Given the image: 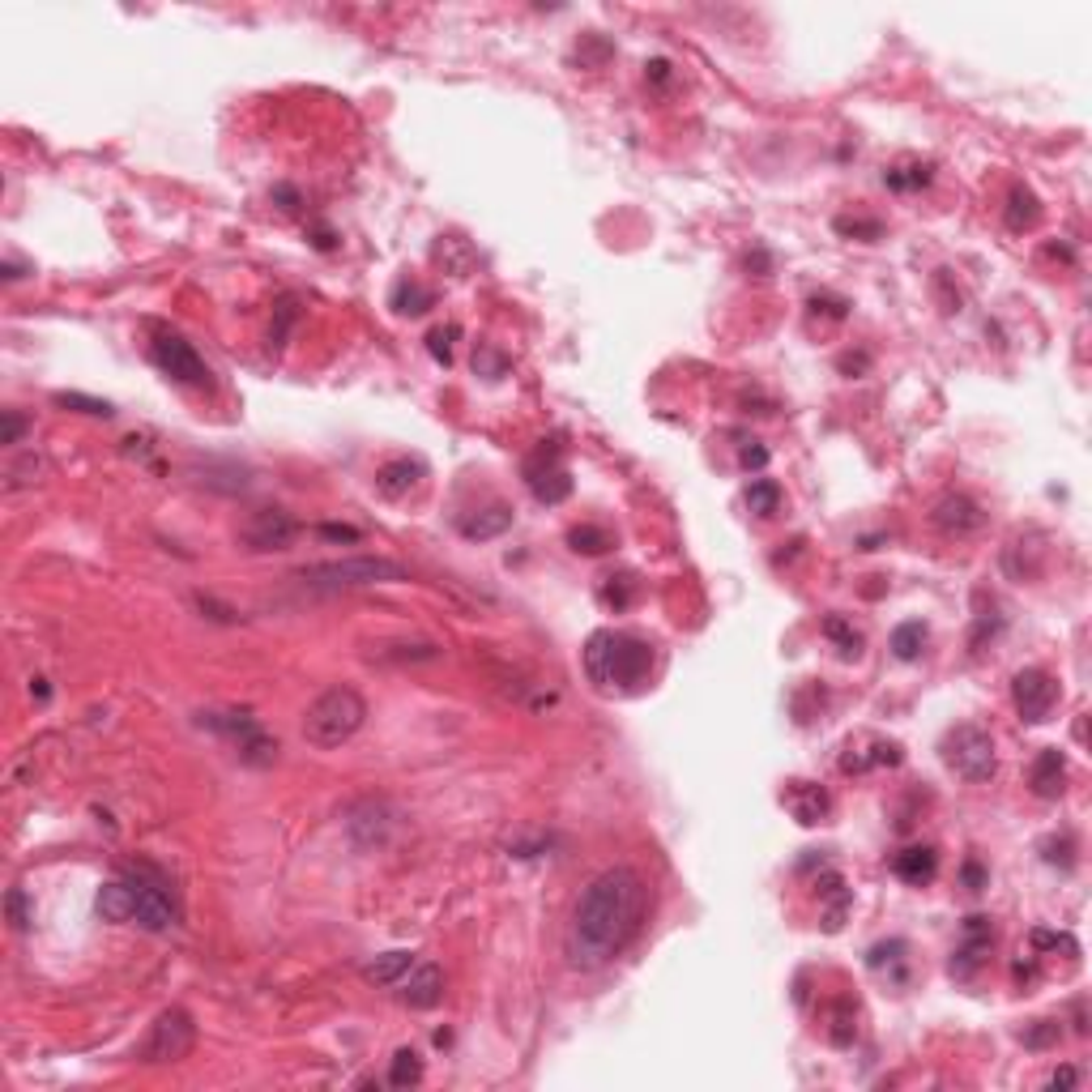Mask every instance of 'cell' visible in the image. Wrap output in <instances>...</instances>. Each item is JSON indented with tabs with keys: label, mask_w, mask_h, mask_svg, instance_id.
I'll return each mask as SVG.
<instances>
[{
	"label": "cell",
	"mask_w": 1092,
	"mask_h": 1092,
	"mask_svg": "<svg viewBox=\"0 0 1092 1092\" xmlns=\"http://www.w3.org/2000/svg\"><path fill=\"white\" fill-rule=\"evenodd\" d=\"M129 883H132V922L150 935H163V930L180 926V905H176V892L163 870L154 866H129Z\"/></svg>",
	"instance_id": "5b68a950"
},
{
	"label": "cell",
	"mask_w": 1092,
	"mask_h": 1092,
	"mask_svg": "<svg viewBox=\"0 0 1092 1092\" xmlns=\"http://www.w3.org/2000/svg\"><path fill=\"white\" fill-rule=\"evenodd\" d=\"M0 274H5V282H18V278H22V265H14V261H5V269H0Z\"/></svg>",
	"instance_id": "f5cc1de1"
},
{
	"label": "cell",
	"mask_w": 1092,
	"mask_h": 1092,
	"mask_svg": "<svg viewBox=\"0 0 1092 1092\" xmlns=\"http://www.w3.org/2000/svg\"><path fill=\"white\" fill-rule=\"evenodd\" d=\"M824 636H828V641H837V645H841V653H845V657H858V653H862V636H858V632H854L841 615H828V619H824Z\"/></svg>",
	"instance_id": "d6a6232c"
},
{
	"label": "cell",
	"mask_w": 1092,
	"mask_h": 1092,
	"mask_svg": "<svg viewBox=\"0 0 1092 1092\" xmlns=\"http://www.w3.org/2000/svg\"><path fill=\"white\" fill-rule=\"evenodd\" d=\"M653 670V645L632 632L602 628L585 641V674L602 692H636Z\"/></svg>",
	"instance_id": "7a4b0ae2"
},
{
	"label": "cell",
	"mask_w": 1092,
	"mask_h": 1092,
	"mask_svg": "<svg viewBox=\"0 0 1092 1092\" xmlns=\"http://www.w3.org/2000/svg\"><path fill=\"white\" fill-rule=\"evenodd\" d=\"M568 546L576 555H606L615 546V534L602 530V525H576V530H568Z\"/></svg>",
	"instance_id": "83f0119b"
},
{
	"label": "cell",
	"mask_w": 1092,
	"mask_h": 1092,
	"mask_svg": "<svg viewBox=\"0 0 1092 1092\" xmlns=\"http://www.w3.org/2000/svg\"><path fill=\"white\" fill-rule=\"evenodd\" d=\"M1041 1028H1033V1033H1024V1046H1033V1050H1041V1046H1050V1041H1059V1024L1054 1020H1037Z\"/></svg>",
	"instance_id": "ee69618b"
},
{
	"label": "cell",
	"mask_w": 1092,
	"mask_h": 1092,
	"mask_svg": "<svg viewBox=\"0 0 1092 1092\" xmlns=\"http://www.w3.org/2000/svg\"><path fill=\"white\" fill-rule=\"evenodd\" d=\"M410 968H414V952H385L363 968V977L372 981V986H401V977H406Z\"/></svg>",
	"instance_id": "cb8c5ba5"
},
{
	"label": "cell",
	"mask_w": 1092,
	"mask_h": 1092,
	"mask_svg": "<svg viewBox=\"0 0 1092 1092\" xmlns=\"http://www.w3.org/2000/svg\"><path fill=\"white\" fill-rule=\"evenodd\" d=\"M1012 701H1015V713H1020L1024 721L1041 726V721H1050L1054 704H1059V683H1054V674L1028 666L1012 679Z\"/></svg>",
	"instance_id": "30bf717a"
},
{
	"label": "cell",
	"mask_w": 1092,
	"mask_h": 1092,
	"mask_svg": "<svg viewBox=\"0 0 1092 1092\" xmlns=\"http://www.w3.org/2000/svg\"><path fill=\"white\" fill-rule=\"evenodd\" d=\"M419 1079H423V1059H419V1050L401 1046L397 1054H392V1063H389V1084H392V1088H410V1084H419Z\"/></svg>",
	"instance_id": "f546056e"
},
{
	"label": "cell",
	"mask_w": 1092,
	"mask_h": 1092,
	"mask_svg": "<svg viewBox=\"0 0 1092 1092\" xmlns=\"http://www.w3.org/2000/svg\"><path fill=\"white\" fill-rule=\"evenodd\" d=\"M883 183H888V188H897V192L926 188V183H930V167L926 163L922 167H892L888 176H883Z\"/></svg>",
	"instance_id": "e575fe53"
},
{
	"label": "cell",
	"mask_w": 1092,
	"mask_h": 1092,
	"mask_svg": "<svg viewBox=\"0 0 1092 1092\" xmlns=\"http://www.w3.org/2000/svg\"><path fill=\"white\" fill-rule=\"evenodd\" d=\"M60 406H78L81 414H94V419H112V406L98 397H81V392H56Z\"/></svg>",
	"instance_id": "74e56055"
},
{
	"label": "cell",
	"mask_w": 1092,
	"mask_h": 1092,
	"mask_svg": "<svg viewBox=\"0 0 1092 1092\" xmlns=\"http://www.w3.org/2000/svg\"><path fill=\"white\" fill-rule=\"evenodd\" d=\"M294 534H299V525H294L290 512L261 508V512H252V521L239 530V543L248 550H286L294 543Z\"/></svg>",
	"instance_id": "8fae6325"
},
{
	"label": "cell",
	"mask_w": 1092,
	"mask_h": 1092,
	"mask_svg": "<svg viewBox=\"0 0 1092 1092\" xmlns=\"http://www.w3.org/2000/svg\"><path fill=\"white\" fill-rule=\"evenodd\" d=\"M47 474V461L39 457V452H22V457H14L5 465V491H22V487H34L39 478Z\"/></svg>",
	"instance_id": "d4e9b609"
},
{
	"label": "cell",
	"mask_w": 1092,
	"mask_h": 1092,
	"mask_svg": "<svg viewBox=\"0 0 1092 1092\" xmlns=\"http://www.w3.org/2000/svg\"><path fill=\"white\" fill-rule=\"evenodd\" d=\"M5 913H9V926H14V930H26L34 922V913L26 910V892H22V888H14L5 897Z\"/></svg>",
	"instance_id": "f35d334b"
},
{
	"label": "cell",
	"mask_w": 1092,
	"mask_h": 1092,
	"mask_svg": "<svg viewBox=\"0 0 1092 1092\" xmlns=\"http://www.w3.org/2000/svg\"><path fill=\"white\" fill-rule=\"evenodd\" d=\"M892 653H897L901 661H917L922 657V649H926V623L922 619H910V623H901L897 632H892Z\"/></svg>",
	"instance_id": "f1b7e54d"
},
{
	"label": "cell",
	"mask_w": 1092,
	"mask_h": 1092,
	"mask_svg": "<svg viewBox=\"0 0 1092 1092\" xmlns=\"http://www.w3.org/2000/svg\"><path fill=\"white\" fill-rule=\"evenodd\" d=\"M1071 1084H1079V1071H1075V1066H1059V1071L1050 1075V1088H1071Z\"/></svg>",
	"instance_id": "c3c4849f"
},
{
	"label": "cell",
	"mask_w": 1092,
	"mask_h": 1092,
	"mask_svg": "<svg viewBox=\"0 0 1092 1092\" xmlns=\"http://www.w3.org/2000/svg\"><path fill=\"white\" fill-rule=\"evenodd\" d=\"M30 696H34V701H47V696H52V687H47V679H30Z\"/></svg>",
	"instance_id": "816d5d0a"
},
{
	"label": "cell",
	"mask_w": 1092,
	"mask_h": 1092,
	"mask_svg": "<svg viewBox=\"0 0 1092 1092\" xmlns=\"http://www.w3.org/2000/svg\"><path fill=\"white\" fill-rule=\"evenodd\" d=\"M901 759H905L901 743L866 734V739H850V747H845V755H841V768L845 772H870V768H897Z\"/></svg>",
	"instance_id": "9a60e30c"
},
{
	"label": "cell",
	"mask_w": 1092,
	"mask_h": 1092,
	"mask_svg": "<svg viewBox=\"0 0 1092 1092\" xmlns=\"http://www.w3.org/2000/svg\"><path fill=\"white\" fill-rule=\"evenodd\" d=\"M525 483H530V491L543 504H559V499L572 495V478L568 470L559 465V448H538V457L525 465Z\"/></svg>",
	"instance_id": "7c38bea8"
},
{
	"label": "cell",
	"mask_w": 1092,
	"mask_h": 1092,
	"mask_svg": "<svg viewBox=\"0 0 1092 1092\" xmlns=\"http://www.w3.org/2000/svg\"><path fill=\"white\" fill-rule=\"evenodd\" d=\"M196 606H201V610H218V606L210 602V598H196ZM214 619H227V623H235V610H223V615H214Z\"/></svg>",
	"instance_id": "f907efd6"
},
{
	"label": "cell",
	"mask_w": 1092,
	"mask_h": 1092,
	"mask_svg": "<svg viewBox=\"0 0 1092 1092\" xmlns=\"http://www.w3.org/2000/svg\"><path fill=\"white\" fill-rule=\"evenodd\" d=\"M321 538H329V543H359V530H354V525H321V530H316Z\"/></svg>",
	"instance_id": "bcb514c9"
},
{
	"label": "cell",
	"mask_w": 1092,
	"mask_h": 1092,
	"mask_svg": "<svg viewBox=\"0 0 1092 1092\" xmlns=\"http://www.w3.org/2000/svg\"><path fill=\"white\" fill-rule=\"evenodd\" d=\"M461 338V329L457 325H444V329H432V334H427V350H432V359L436 363H452V341Z\"/></svg>",
	"instance_id": "8d00e7d4"
},
{
	"label": "cell",
	"mask_w": 1092,
	"mask_h": 1092,
	"mask_svg": "<svg viewBox=\"0 0 1092 1092\" xmlns=\"http://www.w3.org/2000/svg\"><path fill=\"white\" fill-rule=\"evenodd\" d=\"M837 231L841 235H858V239H879L883 235V227L875 223V218H837Z\"/></svg>",
	"instance_id": "ab89813d"
},
{
	"label": "cell",
	"mask_w": 1092,
	"mask_h": 1092,
	"mask_svg": "<svg viewBox=\"0 0 1092 1092\" xmlns=\"http://www.w3.org/2000/svg\"><path fill=\"white\" fill-rule=\"evenodd\" d=\"M367 721V701L354 687H329L303 713V743L316 747V752H334V747L350 743L354 734L363 730Z\"/></svg>",
	"instance_id": "3957f363"
},
{
	"label": "cell",
	"mask_w": 1092,
	"mask_h": 1092,
	"mask_svg": "<svg viewBox=\"0 0 1092 1092\" xmlns=\"http://www.w3.org/2000/svg\"><path fill=\"white\" fill-rule=\"evenodd\" d=\"M432 303H436V294L419 286V282H397V286H392V312L397 316H423Z\"/></svg>",
	"instance_id": "4316f807"
},
{
	"label": "cell",
	"mask_w": 1092,
	"mask_h": 1092,
	"mask_svg": "<svg viewBox=\"0 0 1092 1092\" xmlns=\"http://www.w3.org/2000/svg\"><path fill=\"white\" fill-rule=\"evenodd\" d=\"M294 325V303L286 299V303H278V325H274V334H269V341H274V346H282V341H286V329Z\"/></svg>",
	"instance_id": "f6af8a7d"
},
{
	"label": "cell",
	"mask_w": 1092,
	"mask_h": 1092,
	"mask_svg": "<svg viewBox=\"0 0 1092 1092\" xmlns=\"http://www.w3.org/2000/svg\"><path fill=\"white\" fill-rule=\"evenodd\" d=\"M747 508H752L755 517H772V512L781 508V487L772 483V478H755V483L747 487Z\"/></svg>",
	"instance_id": "1f68e13d"
},
{
	"label": "cell",
	"mask_w": 1092,
	"mask_h": 1092,
	"mask_svg": "<svg viewBox=\"0 0 1092 1092\" xmlns=\"http://www.w3.org/2000/svg\"><path fill=\"white\" fill-rule=\"evenodd\" d=\"M98 913L103 922H132V883L129 879H112L98 888Z\"/></svg>",
	"instance_id": "7402d4cb"
},
{
	"label": "cell",
	"mask_w": 1092,
	"mask_h": 1092,
	"mask_svg": "<svg viewBox=\"0 0 1092 1092\" xmlns=\"http://www.w3.org/2000/svg\"><path fill=\"white\" fill-rule=\"evenodd\" d=\"M815 888H819V901H824V930H841L845 913H850V905H854V892L845 888V879L837 875V870L819 875Z\"/></svg>",
	"instance_id": "44dd1931"
},
{
	"label": "cell",
	"mask_w": 1092,
	"mask_h": 1092,
	"mask_svg": "<svg viewBox=\"0 0 1092 1092\" xmlns=\"http://www.w3.org/2000/svg\"><path fill=\"white\" fill-rule=\"evenodd\" d=\"M196 721H201V726H210L214 734H223V739L235 747V755L243 759V764L269 768V764L278 759V739H269L265 726H261V721H256L252 713L227 708V713H201Z\"/></svg>",
	"instance_id": "8992f818"
},
{
	"label": "cell",
	"mask_w": 1092,
	"mask_h": 1092,
	"mask_svg": "<svg viewBox=\"0 0 1092 1092\" xmlns=\"http://www.w3.org/2000/svg\"><path fill=\"white\" fill-rule=\"evenodd\" d=\"M811 308H815V312L824 308L828 316H837V321H841V316H845V308H850V303H845V299H828V294H815V299H811Z\"/></svg>",
	"instance_id": "7dc6e473"
},
{
	"label": "cell",
	"mask_w": 1092,
	"mask_h": 1092,
	"mask_svg": "<svg viewBox=\"0 0 1092 1092\" xmlns=\"http://www.w3.org/2000/svg\"><path fill=\"white\" fill-rule=\"evenodd\" d=\"M943 764H948L956 777L964 781H990L999 768V755H995V739H990L981 726H956L948 730L943 739Z\"/></svg>",
	"instance_id": "ba28073f"
},
{
	"label": "cell",
	"mask_w": 1092,
	"mask_h": 1092,
	"mask_svg": "<svg viewBox=\"0 0 1092 1092\" xmlns=\"http://www.w3.org/2000/svg\"><path fill=\"white\" fill-rule=\"evenodd\" d=\"M905 952H910V943H905V939H888V943H875V948L866 952V964L875 968V973H883V968H888V964H901V961H905Z\"/></svg>",
	"instance_id": "d590c367"
},
{
	"label": "cell",
	"mask_w": 1092,
	"mask_h": 1092,
	"mask_svg": "<svg viewBox=\"0 0 1092 1092\" xmlns=\"http://www.w3.org/2000/svg\"><path fill=\"white\" fill-rule=\"evenodd\" d=\"M645 913H649V883L636 866H610L602 875H594L581 897H576L568 935H563V952H568L572 968L594 973V968L610 964L641 935Z\"/></svg>",
	"instance_id": "6da1fadb"
},
{
	"label": "cell",
	"mask_w": 1092,
	"mask_h": 1092,
	"mask_svg": "<svg viewBox=\"0 0 1092 1092\" xmlns=\"http://www.w3.org/2000/svg\"><path fill=\"white\" fill-rule=\"evenodd\" d=\"M1028 943H1033L1037 952H1050V956L1063 952V956H1071V961L1079 956V939L1071 935V930H1046V926H1037L1033 935H1028Z\"/></svg>",
	"instance_id": "4dcf8cb0"
},
{
	"label": "cell",
	"mask_w": 1092,
	"mask_h": 1092,
	"mask_svg": "<svg viewBox=\"0 0 1092 1092\" xmlns=\"http://www.w3.org/2000/svg\"><path fill=\"white\" fill-rule=\"evenodd\" d=\"M294 581L308 589H367V585H397L410 581V572L397 559L385 555H346V559H325V563H303Z\"/></svg>",
	"instance_id": "277c9868"
},
{
	"label": "cell",
	"mask_w": 1092,
	"mask_h": 1092,
	"mask_svg": "<svg viewBox=\"0 0 1092 1092\" xmlns=\"http://www.w3.org/2000/svg\"><path fill=\"white\" fill-rule=\"evenodd\" d=\"M196 1046V1024L192 1015L183 1008H167L158 1020L150 1024V1033L141 1037L137 1046V1063L145 1066H171V1063H183Z\"/></svg>",
	"instance_id": "52a82bcc"
},
{
	"label": "cell",
	"mask_w": 1092,
	"mask_h": 1092,
	"mask_svg": "<svg viewBox=\"0 0 1092 1092\" xmlns=\"http://www.w3.org/2000/svg\"><path fill=\"white\" fill-rule=\"evenodd\" d=\"M862 367H866V354H858V359H854V354H845V359H841V372H862Z\"/></svg>",
	"instance_id": "681fc988"
},
{
	"label": "cell",
	"mask_w": 1092,
	"mask_h": 1092,
	"mask_svg": "<svg viewBox=\"0 0 1092 1092\" xmlns=\"http://www.w3.org/2000/svg\"><path fill=\"white\" fill-rule=\"evenodd\" d=\"M632 598H636V581L628 572L623 576H606V585H602V602L610 606V610H628L632 606Z\"/></svg>",
	"instance_id": "836d02e7"
},
{
	"label": "cell",
	"mask_w": 1092,
	"mask_h": 1092,
	"mask_svg": "<svg viewBox=\"0 0 1092 1092\" xmlns=\"http://www.w3.org/2000/svg\"><path fill=\"white\" fill-rule=\"evenodd\" d=\"M892 870H897V875H901L905 883L922 888V883L935 879V870H939V854L930 850V845H910V850H901L897 858H892Z\"/></svg>",
	"instance_id": "ffe728a7"
},
{
	"label": "cell",
	"mask_w": 1092,
	"mask_h": 1092,
	"mask_svg": "<svg viewBox=\"0 0 1092 1092\" xmlns=\"http://www.w3.org/2000/svg\"><path fill=\"white\" fill-rule=\"evenodd\" d=\"M930 521H935V530L948 534V538H968L986 525V508H981L973 495H943L935 504V512H930Z\"/></svg>",
	"instance_id": "4fadbf2b"
},
{
	"label": "cell",
	"mask_w": 1092,
	"mask_h": 1092,
	"mask_svg": "<svg viewBox=\"0 0 1092 1092\" xmlns=\"http://www.w3.org/2000/svg\"><path fill=\"white\" fill-rule=\"evenodd\" d=\"M1028 790H1033L1037 799H1063V790H1066V759H1063L1059 747H1046V752L1033 759V768H1028Z\"/></svg>",
	"instance_id": "ac0fdd59"
},
{
	"label": "cell",
	"mask_w": 1092,
	"mask_h": 1092,
	"mask_svg": "<svg viewBox=\"0 0 1092 1092\" xmlns=\"http://www.w3.org/2000/svg\"><path fill=\"white\" fill-rule=\"evenodd\" d=\"M961 879H964V888H968V892H981V888H986V883H990V875H986V870H981V862H977V858H968V862L961 866Z\"/></svg>",
	"instance_id": "7bdbcfd3"
},
{
	"label": "cell",
	"mask_w": 1092,
	"mask_h": 1092,
	"mask_svg": "<svg viewBox=\"0 0 1092 1092\" xmlns=\"http://www.w3.org/2000/svg\"><path fill=\"white\" fill-rule=\"evenodd\" d=\"M1037 218H1041L1037 196L1028 192V188H1020V183H1015L1012 196H1008V227H1012V231H1033V227H1037Z\"/></svg>",
	"instance_id": "484cf974"
},
{
	"label": "cell",
	"mask_w": 1092,
	"mask_h": 1092,
	"mask_svg": "<svg viewBox=\"0 0 1092 1092\" xmlns=\"http://www.w3.org/2000/svg\"><path fill=\"white\" fill-rule=\"evenodd\" d=\"M423 461H410V457H397V461H385L376 470V491L385 499H401V495H410L414 487L423 483Z\"/></svg>",
	"instance_id": "d6986e66"
},
{
	"label": "cell",
	"mask_w": 1092,
	"mask_h": 1092,
	"mask_svg": "<svg viewBox=\"0 0 1092 1092\" xmlns=\"http://www.w3.org/2000/svg\"><path fill=\"white\" fill-rule=\"evenodd\" d=\"M444 999V973L436 964H414L406 977H401V1003L414 1012H427Z\"/></svg>",
	"instance_id": "e0dca14e"
},
{
	"label": "cell",
	"mask_w": 1092,
	"mask_h": 1092,
	"mask_svg": "<svg viewBox=\"0 0 1092 1092\" xmlns=\"http://www.w3.org/2000/svg\"><path fill=\"white\" fill-rule=\"evenodd\" d=\"M781 803H785V811L799 819L803 828L824 824L828 811H832L828 790H824V785H815V781H790V785L781 790Z\"/></svg>",
	"instance_id": "5bb4252c"
},
{
	"label": "cell",
	"mask_w": 1092,
	"mask_h": 1092,
	"mask_svg": "<svg viewBox=\"0 0 1092 1092\" xmlns=\"http://www.w3.org/2000/svg\"><path fill=\"white\" fill-rule=\"evenodd\" d=\"M990 943H995V926H990V917H981V913L964 917V943H961V948H956V956H952V973H956V977H973L977 964L986 961Z\"/></svg>",
	"instance_id": "2e32d148"
},
{
	"label": "cell",
	"mask_w": 1092,
	"mask_h": 1092,
	"mask_svg": "<svg viewBox=\"0 0 1092 1092\" xmlns=\"http://www.w3.org/2000/svg\"><path fill=\"white\" fill-rule=\"evenodd\" d=\"M150 359L158 363V372H163L167 380H176V385H183V389H214V372L205 367V359L192 350V341H183L180 334H171V329L154 334Z\"/></svg>",
	"instance_id": "9c48e42d"
},
{
	"label": "cell",
	"mask_w": 1092,
	"mask_h": 1092,
	"mask_svg": "<svg viewBox=\"0 0 1092 1092\" xmlns=\"http://www.w3.org/2000/svg\"><path fill=\"white\" fill-rule=\"evenodd\" d=\"M22 436H26V419H22L18 410H5V419H0V444H22Z\"/></svg>",
	"instance_id": "60d3db41"
},
{
	"label": "cell",
	"mask_w": 1092,
	"mask_h": 1092,
	"mask_svg": "<svg viewBox=\"0 0 1092 1092\" xmlns=\"http://www.w3.org/2000/svg\"><path fill=\"white\" fill-rule=\"evenodd\" d=\"M739 465H743V470H764V465H768V448L759 444V440H747V444L739 448Z\"/></svg>",
	"instance_id": "b9f144b4"
},
{
	"label": "cell",
	"mask_w": 1092,
	"mask_h": 1092,
	"mask_svg": "<svg viewBox=\"0 0 1092 1092\" xmlns=\"http://www.w3.org/2000/svg\"><path fill=\"white\" fill-rule=\"evenodd\" d=\"M512 525V508L508 504H491L483 512H474V517L461 521V534L470 538V543H483V538H499Z\"/></svg>",
	"instance_id": "603a6c76"
}]
</instances>
